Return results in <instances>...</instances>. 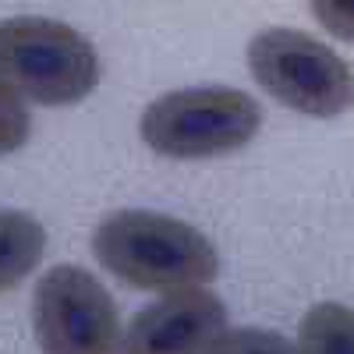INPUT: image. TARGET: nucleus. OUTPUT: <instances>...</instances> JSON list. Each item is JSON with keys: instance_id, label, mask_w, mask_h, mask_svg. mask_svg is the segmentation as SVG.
I'll return each instance as SVG.
<instances>
[{"instance_id": "10", "label": "nucleus", "mask_w": 354, "mask_h": 354, "mask_svg": "<svg viewBox=\"0 0 354 354\" xmlns=\"http://www.w3.org/2000/svg\"><path fill=\"white\" fill-rule=\"evenodd\" d=\"M28 131H32V121H28L21 96L0 82V156L18 153L28 142Z\"/></svg>"}, {"instance_id": "6", "label": "nucleus", "mask_w": 354, "mask_h": 354, "mask_svg": "<svg viewBox=\"0 0 354 354\" xmlns=\"http://www.w3.org/2000/svg\"><path fill=\"white\" fill-rule=\"evenodd\" d=\"M227 330V305L205 287L170 290L145 305L124 333V354H209Z\"/></svg>"}, {"instance_id": "3", "label": "nucleus", "mask_w": 354, "mask_h": 354, "mask_svg": "<svg viewBox=\"0 0 354 354\" xmlns=\"http://www.w3.org/2000/svg\"><path fill=\"white\" fill-rule=\"evenodd\" d=\"M262 106L230 85L174 88L142 110L138 135L170 160H213L238 153L259 135Z\"/></svg>"}, {"instance_id": "4", "label": "nucleus", "mask_w": 354, "mask_h": 354, "mask_svg": "<svg viewBox=\"0 0 354 354\" xmlns=\"http://www.w3.org/2000/svg\"><path fill=\"white\" fill-rule=\"evenodd\" d=\"M248 71L280 106L330 121L354 106V68L301 28H262L248 43Z\"/></svg>"}, {"instance_id": "11", "label": "nucleus", "mask_w": 354, "mask_h": 354, "mask_svg": "<svg viewBox=\"0 0 354 354\" xmlns=\"http://www.w3.org/2000/svg\"><path fill=\"white\" fill-rule=\"evenodd\" d=\"M312 18L344 43H354V0H308Z\"/></svg>"}, {"instance_id": "8", "label": "nucleus", "mask_w": 354, "mask_h": 354, "mask_svg": "<svg viewBox=\"0 0 354 354\" xmlns=\"http://www.w3.org/2000/svg\"><path fill=\"white\" fill-rule=\"evenodd\" d=\"M298 354H354V312L337 301H319L298 326Z\"/></svg>"}, {"instance_id": "1", "label": "nucleus", "mask_w": 354, "mask_h": 354, "mask_svg": "<svg viewBox=\"0 0 354 354\" xmlns=\"http://www.w3.org/2000/svg\"><path fill=\"white\" fill-rule=\"evenodd\" d=\"M93 252L117 280L156 294L205 287L220 273V255L202 230L153 209H121L100 220Z\"/></svg>"}, {"instance_id": "9", "label": "nucleus", "mask_w": 354, "mask_h": 354, "mask_svg": "<svg viewBox=\"0 0 354 354\" xmlns=\"http://www.w3.org/2000/svg\"><path fill=\"white\" fill-rule=\"evenodd\" d=\"M209 354H298V344H290L283 333L273 330L238 326V330H223Z\"/></svg>"}, {"instance_id": "5", "label": "nucleus", "mask_w": 354, "mask_h": 354, "mask_svg": "<svg viewBox=\"0 0 354 354\" xmlns=\"http://www.w3.org/2000/svg\"><path fill=\"white\" fill-rule=\"evenodd\" d=\"M32 322L43 354H124L117 305L82 266H53L39 277Z\"/></svg>"}, {"instance_id": "7", "label": "nucleus", "mask_w": 354, "mask_h": 354, "mask_svg": "<svg viewBox=\"0 0 354 354\" xmlns=\"http://www.w3.org/2000/svg\"><path fill=\"white\" fill-rule=\"evenodd\" d=\"M46 252V230L21 209H0V294L21 283Z\"/></svg>"}, {"instance_id": "2", "label": "nucleus", "mask_w": 354, "mask_h": 354, "mask_svg": "<svg viewBox=\"0 0 354 354\" xmlns=\"http://www.w3.org/2000/svg\"><path fill=\"white\" fill-rule=\"evenodd\" d=\"M0 82L28 103L71 106L100 85V57L78 28L18 15L0 21Z\"/></svg>"}]
</instances>
